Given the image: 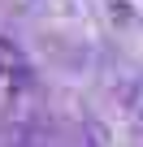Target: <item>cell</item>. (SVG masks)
I'll list each match as a JSON object with an SVG mask.
<instances>
[{"label": "cell", "instance_id": "cell-1", "mask_svg": "<svg viewBox=\"0 0 143 147\" xmlns=\"http://www.w3.org/2000/svg\"><path fill=\"white\" fill-rule=\"evenodd\" d=\"M30 82V61L26 52L0 35V91H13V87H26Z\"/></svg>", "mask_w": 143, "mask_h": 147}, {"label": "cell", "instance_id": "cell-2", "mask_svg": "<svg viewBox=\"0 0 143 147\" xmlns=\"http://www.w3.org/2000/svg\"><path fill=\"white\" fill-rule=\"evenodd\" d=\"M139 147H143V117H139Z\"/></svg>", "mask_w": 143, "mask_h": 147}]
</instances>
